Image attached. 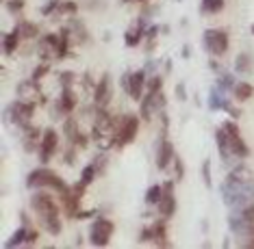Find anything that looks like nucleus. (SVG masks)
Here are the masks:
<instances>
[{
	"instance_id": "f257e3e1",
	"label": "nucleus",
	"mask_w": 254,
	"mask_h": 249,
	"mask_svg": "<svg viewBox=\"0 0 254 249\" xmlns=\"http://www.w3.org/2000/svg\"><path fill=\"white\" fill-rule=\"evenodd\" d=\"M139 119L137 115H122L115 117V148H126L128 143L135 141L137 132H139Z\"/></svg>"
},
{
	"instance_id": "f03ea898",
	"label": "nucleus",
	"mask_w": 254,
	"mask_h": 249,
	"mask_svg": "<svg viewBox=\"0 0 254 249\" xmlns=\"http://www.w3.org/2000/svg\"><path fill=\"white\" fill-rule=\"evenodd\" d=\"M26 187L28 189H55L57 193L65 191V182L63 178H59L55 171L50 169H33L26 178Z\"/></svg>"
},
{
	"instance_id": "7ed1b4c3",
	"label": "nucleus",
	"mask_w": 254,
	"mask_h": 249,
	"mask_svg": "<svg viewBox=\"0 0 254 249\" xmlns=\"http://www.w3.org/2000/svg\"><path fill=\"white\" fill-rule=\"evenodd\" d=\"M228 46H230V37L224 28H206L204 31V48L211 56H224L228 52Z\"/></svg>"
},
{
	"instance_id": "20e7f679",
	"label": "nucleus",
	"mask_w": 254,
	"mask_h": 249,
	"mask_svg": "<svg viewBox=\"0 0 254 249\" xmlns=\"http://www.w3.org/2000/svg\"><path fill=\"white\" fill-rule=\"evenodd\" d=\"M115 232V225L113 221H109V219H96L94 223H91V230H89V243L94 247H107L109 243H111V236Z\"/></svg>"
},
{
	"instance_id": "39448f33",
	"label": "nucleus",
	"mask_w": 254,
	"mask_h": 249,
	"mask_svg": "<svg viewBox=\"0 0 254 249\" xmlns=\"http://www.w3.org/2000/svg\"><path fill=\"white\" fill-rule=\"evenodd\" d=\"M31 206H33V212L39 217V221L42 219H48V217H57L61 212V208H59V204L50 198L48 193H35L33 195V199H31Z\"/></svg>"
},
{
	"instance_id": "423d86ee",
	"label": "nucleus",
	"mask_w": 254,
	"mask_h": 249,
	"mask_svg": "<svg viewBox=\"0 0 254 249\" xmlns=\"http://www.w3.org/2000/svg\"><path fill=\"white\" fill-rule=\"evenodd\" d=\"M165 108V94L159 91V94H150L146 98H141V106H139V117L143 121H152L157 111H163Z\"/></svg>"
},
{
	"instance_id": "0eeeda50",
	"label": "nucleus",
	"mask_w": 254,
	"mask_h": 249,
	"mask_svg": "<svg viewBox=\"0 0 254 249\" xmlns=\"http://www.w3.org/2000/svg\"><path fill=\"white\" fill-rule=\"evenodd\" d=\"M228 135V141H230V149H233L235 158H248L250 156V148L246 146V141L241 139V132H239V126L235 121H224L222 126Z\"/></svg>"
},
{
	"instance_id": "6e6552de",
	"label": "nucleus",
	"mask_w": 254,
	"mask_h": 249,
	"mask_svg": "<svg viewBox=\"0 0 254 249\" xmlns=\"http://www.w3.org/2000/svg\"><path fill=\"white\" fill-rule=\"evenodd\" d=\"M33 111H35V104H31V102H26V100H20V98L9 106L11 121H13V124H18V126H22V128L31 124Z\"/></svg>"
},
{
	"instance_id": "1a4fd4ad",
	"label": "nucleus",
	"mask_w": 254,
	"mask_h": 249,
	"mask_svg": "<svg viewBox=\"0 0 254 249\" xmlns=\"http://www.w3.org/2000/svg\"><path fill=\"white\" fill-rule=\"evenodd\" d=\"M111 94H113V85H111V76L102 74V78L96 83V91H94V106L105 108L111 102Z\"/></svg>"
},
{
	"instance_id": "9d476101",
	"label": "nucleus",
	"mask_w": 254,
	"mask_h": 249,
	"mask_svg": "<svg viewBox=\"0 0 254 249\" xmlns=\"http://www.w3.org/2000/svg\"><path fill=\"white\" fill-rule=\"evenodd\" d=\"M161 217L170 219L172 215L176 212V198H174V180H167L163 184V198H161V201L157 204Z\"/></svg>"
},
{
	"instance_id": "9b49d317",
	"label": "nucleus",
	"mask_w": 254,
	"mask_h": 249,
	"mask_svg": "<svg viewBox=\"0 0 254 249\" xmlns=\"http://www.w3.org/2000/svg\"><path fill=\"white\" fill-rule=\"evenodd\" d=\"M18 98H20V100L31 102V104L46 102L44 91L39 89L37 80H33V78H31V80H24V83H20V87H18Z\"/></svg>"
},
{
	"instance_id": "f8f14e48",
	"label": "nucleus",
	"mask_w": 254,
	"mask_h": 249,
	"mask_svg": "<svg viewBox=\"0 0 254 249\" xmlns=\"http://www.w3.org/2000/svg\"><path fill=\"white\" fill-rule=\"evenodd\" d=\"M174 146L167 137H161L159 146H157V169L159 171H165L167 167L174 163Z\"/></svg>"
},
{
	"instance_id": "ddd939ff",
	"label": "nucleus",
	"mask_w": 254,
	"mask_h": 249,
	"mask_svg": "<svg viewBox=\"0 0 254 249\" xmlns=\"http://www.w3.org/2000/svg\"><path fill=\"white\" fill-rule=\"evenodd\" d=\"M59 146V135H57V130L48 128L44 130V137H42V146H39V160L46 165L50 158H53L55 149Z\"/></svg>"
},
{
	"instance_id": "4468645a",
	"label": "nucleus",
	"mask_w": 254,
	"mask_h": 249,
	"mask_svg": "<svg viewBox=\"0 0 254 249\" xmlns=\"http://www.w3.org/2000/svg\"><path fill=\"white\" fill-rule=\"evenodd\" d=\"M143 89H146V72H143V69H139V72H130L128 89H126L128 98L130 100H135V102H141Z\"/></svg>"
},
{
	"instance_id": "2eb2a0df",
	"label": "nucleus",
	"mask_w": 254,
	"mask_h": 249,
	"mask_svg": "<svg viewBox=\"0 0 254 249\" xmlns=\"http://www.w3.org/2000/svg\"><path fill=\"white\" fill-rule=\"evenodd\" d=\"M215 143H217V149H219V156H222V160H228L233 158V149H230V141H228V135H226V130L224 128H217L215 132Z\"/></svg>"
},
{
	"instance_id": "dca6fc26",
	"label": "nucleus",
	"mask_w": 254,
	"mask_h": 249,
	"mask_svg": "<svg viewBox=\"0 0 254 249\" xmlns=\"http://www.w3.org/2000/svg\"><path fill=\"white\" fill-rule=\"evenodd\" d=\"M61 106V111L63 113H72L74 108H76V104H78V98H76V94H74L72 89H63V94H61V98H59V102H57Z\"/></svg>"
},
{
	"instance_id": "f3484780",
	"label": "nucleus",
	"mask_w": 254,
	"mask_h": 249,
	"mask_svg": "<svg viewBox=\"0 0 254 249\" xmlns=\"http://www.w3.org/2000/svg\"><path fill=\"white\" fill-rule=\"evenodd\" d=\"M20 39H22V35L18 28H13L11 33H7L2 37V50H4V54H13L15 50H18V46H20Z\"/></svg>"
},
{
	"instance_id": "a211bd4d",
	"label": "nucleus",
	"mask_w": 254,
	"mask_h": 249,
	"mask_svg": "<svg viewBox=\"0 0 254 249\" xmlns=\"http://www.w3.org/2000/svg\"><path fill=\"white\" fill-rule=\"evenodd\" d=\"M63 135H65V139H67V146H74V143H76V137L80 135V130H78V119L67 117L65 124H63Z\"/></svg>"
},
{
	"instance_id": "6ab92c4d",
	"label": "nucleus",
	"mask_w": 254,
	"mask_h": 249,
	"mask_svg": "<svg viewBox=\"0 0 254 249\" xmlns=\"http://www.w3.org/2000/svg\"><path fill=\"white\" fill-rule=\"evenodd\" d=\"M233 94H235L237 102H248L254 96V87L250 83H237L235 89H233Z\"/></svg>"
},
{
	"instance_id": "aec40b11",
	"label": "nucleus",
	"mask_w": 254,
	"mask_h": 249,
	"mask_svg": "<svg viewBox=\"0 0 254 249\" xmlns=\"http://www.w3.org/2000/svg\"><path fill=\"white\" fill-rule=\"evenodd\" d=\"M146 37V33L141 31V26H132V28H128V31L124 33V44L128 46V48H135V46H139L141 44V39Z\"/></svg>"
},
{
	"instance_id": "412c9836",
	"label": "nucleus",
	"mask_w": 254,
	"mask_h": 249,
	"mask_svg": "<svg viewBox=\"0 0 254 249\" xmlns=\"http://www.w3.org/2000/svg\"><path fill=\"white\" fill-rule=\"evenodd\" d=\"M22 35V39H35L39 35V26L35 24V22H28V20H22L18 26H15Z\"/></svg>"
},
{
	"instance_id": "4be33fe9",
	"label": "nucleus",
	"mask_w": 254,
	"mask_h": 249,
	"mask_svg": "<svg viewBox=\"0 0 254 249\" xmlns=\"http://www.w3.org/2000/svg\"><path fill=\"white\" fill-rule=\"evenodd\" d=\"M42 225H44V230H46V232H48L50 236H59L61 230H63L59 215H57V217H48V219H42Z\"/></svg>"
},
{
	"instance_id": "5701e85b",
	"label": "nucleus",
	"mask_w": 254,
	"mask_h": 249,
	"mask_svg": "<svg viewBox=\"0 0 254 249\" xmlns=\"http://www.w3.org/2000/svg\"><path fill=\"white\" fill-rule=\"evenodd\" d=\"M26 232H28V225H24L22 223L20 228H18V232H15L13 236H11V239L4 243V247L7 249H11V247H18V245H24L26 243Z\"/></svg>"
},
{
	"instance_id": "b1692460",
	"label": "nucleus",
	"mask_w": 254,
	"mask_h": 249,
	"mask_svg": "<svg viewBox=\"0 0 254 249\" xmlns=\"http://www.w3.org/2000/svg\"><path fill=\"white\" fill-rule=\"evenodd\" d=\"M76 13H78V4L74 0H61L53 15L59 17V15H76Z\"/></svg>"
},
{
	"instance_id": "393cba45",
	"label": "nucleus",
	"mask_w": 254,
	"mask_h": 249,
	"mask_svg": "<svg viewBox=\"0 0 254 249\" xmlns=\"http://www.w3.org/2000/svg\"><path fill=\"white\" fill-rule=\"evenodd\" d=\"M161 198H163V187H159V184H152L148 191H146V204L148 206H157Z\"/></svg>"
},
{
	"instance_id": "a878e982",
	"label": "nucleus",
	"mask_w": 254,
	"mask_h": 249,
	"mask_svg": "<svg viewBox=\"0 0 254 249\" xmlns=\"http://www.w3.org/2000/svg\"><path fill=\"white\" fill-rule=\"evenodd\" d=\"M235 67H237V72H250V69H252V56L248 54V52H241V54H237Z\"/></svg>"
},
{
	"instance_id": "bb28decb",
	"label": "nucleus",
	"mask_w": 254,
	"mask_h": 249,
	"mask_svg": "<svg viewBox=\"0 0 254 249\" xmlns=\"http://www.w3.org/2000/svg\"><path fill=\"white\" fill-rule=\"evenodd\" d=\"M224 9V0H202V13H219Z\"/></svg>"
},
{
	"instance_id": "cd10ccee",
	"label": "nucleus",
	"mask_w": 254,
	"mask_h": 249,
	"mask_svg": "<svg viewBox=\"0 0 254 249\" xmlns=\"http://www.w3.org/2000/svg\"><path fill=\"white\" fill-rule=\"evenodd\" d=\"M96 176H98V169L94 167V163H91V165L85 167L83 173H80V182H85V184H87V187H89V184L96 180Z\"/></svg>"
},
{
	"instance_id": "c85d7f7f",
	"label": "nucleus",
	"mask_w": 254,
	"mask_h": 249,
	"mask_svg": "<svg viewBox=\"0 0 254 249\" xmlns=\"http://www.w3.org/2000/svg\"><path fill=\"white\" fill-rule=\"evenodd\" d=\"M237 217H241V219H244V221H248V223H254V204H252V201H250V204H246L244 208H239Z\"/></svg>"
},
{
	"instance_id": "c756f323",
	"label": "nucleus",
	"mask_w": 254,
	"mask_h": 249,
	"mask_svg": "<svg viewBox=\"0 0 254 249\" xmlns=\"http://www.w3.org/2000/svg\"><path fill=\"white\" fill-rule=\"evenodd\" d=\"M74 80H76V74H74V72H63L59 76V83H61L63 89H72Z\"/></svg>"
},
{
	"instance_id": "7c9ffc66",
	"label": "nucleus",
	"mask_w": 254,
	"mask_h": 249,
	"mask_svg": "<svg viewBox=\"0 0 254 249\" xmlns=\"http://www.w3.org/2000/svg\"><path fill=\"white\" fill-rule=\"evenodd\" d=\"M174 182H181L183 178H185V165H183V160L178 158V156H174Z\"/></svg>"
},
{
	"instance_id": "2f4dec72",
	"label": "nucleus",
	"mask_w": 254,
	"mask_h": 249,
	"mask_svg": "<svg viewBox=\"0 0 254 249\" xmlns=\"http://www.w3.org/2000/svg\"><path fill=\"white\" fill-rule=\"evenodd\" d=\"M161 85H163V78H161V76H152V78H150L148 83H146V89L150 91V94H159V91H161Z\"/></svg>"
},
{
	"instance_id": "473e14b6",
	"label": "nucleus",
	"mask_w": 254,
	"mask_h": 249,
	"mask_svg": "<svg viewBox=\"0 0 254 249\" xmlns=\"http://www.w3.org/2000/svg\"><path fill=\"white\" fill-rule=\"evenodd\" d=\"M202 178H204V184H206V189H211V160L206 158L204 160V165H202Z\"/></svg>"
},
{
	"instance_id": "72a5a7b5",
	"label": "nucleus",
	"mask_w": 254,
	"mask_h": 249,
	"mask_svg": "<svg viewBox=\"0 0 254 249\" xmlns=\"http://www.w3.org/2000/svg\"><path fill=\"white\" fill-rule=\"evenodd\" d=\"M7 9L11 11V13H20L22 9H24V0H7Z\"/></svg>"
},
{
	"instance_id": "f704fd0d",
	"label": "nucleus",
	"mask_w": 254,
	"mask_h": 249,
	"mask_svg": "<svg viewBox=\"0 0 254 249\" xmlns=\"http://www.w3.org/2000/svg\"><path fill=\"white\" fill-rule=\"evenodd\" d=\"M50 72V65H48V63H42V65H39L37 69H35V72H33V80H37V83H39V78H44L46 76V74H48Z\"/></svg>"
},
{
	"instance_id": "c9c22d12",
	"label": "nucleus",
	"mask_w": 254,
	"mask_h": 249,
	"mask_svg": "<svg viewBox=\"0 0 254 249\" xmlns=\"http://www.w3.org/2000/svg\"><path fill=\"white\" fill-rule=\"evenodd\" d=\"M235 85L237 83H233V76L230 74H224V78H219V89H235Z\"/></svg>"
},
{
	"instance_id": "e433bc0d",
	"label": "nucleus",
	"mask_w": 254,
	"mask_h": 249,
	"mask_svg": "<svg viewBox=\"0 0 254 249\" xmlns=\"http://www.w3.org/2000/svg\"><path fill=\"white\" fill-rule=\"evenodd\" d=\"M74 152H76V146H70V148L65 149V156H63V160H65L67 165H74V163H76V154H74Z\"/></svg>"
},
{
	"instance_id": "4c0bfd02",
	"label": "nucleus",
	"mask_w": 254,
	"mask_h": 249,
	"mask_svg": "<svg viewBox=\"0 0 254 249\" xmlns=\"http://www.w3.org/2000/svg\"><path fill=\"white\" fill-rule=\"evenodd\" d=\"M107 154L105 156H98V158L94 160V167H96V169H98V173H102V171H105V167H107Z\"/></svg>"
},
{
	"instance_id": "58836bf2",
	"label": "nucleus",
	"mask_w": 254,
	"mask_h": 249,
	"mask_svg": "<svg viewBox=\"0 0 254 249\" xmlns=\"http://www.w3.org/2000/svg\"><path fill=\"white\" fill-rule=\"evenodd\" d=\"M37 239H39V232H37V230H28V232H26V243H24V245H35Z\"/></svg>"
},
{
	"instance_id": "ea45409f",
	"label": "nucleus",
	"mask_w": 254,
	"mask_h": 249,
	"mask_svg": "<svg viewBox=\"0 0 254 249\" xmlns=\"http://www.w3.org/2000/svg\"><path fill=\"white\" fill-rule=\"evenodd\" d=\"M176 96H178V100H181V102L187 100V91H185V85L183 83L176 85Z\"/></svg>"
},
{
	"instance_id": "a19ab883",
	"label": "nucleus",
	"mask_w": 254,
	"mask_h": 249,
	"mask_svg": "<svg viewBox=\"0 0 254 249\" xmlns=\"http://www.w3.org/2000/svg\"><path fill=\"white\" fill-rule=\"evenodd\" d=\"M239 245L244 249H254V236H248V239H241Z\"/></svg>"
},
{
	"instance_id": "79ce46f5",
	"label": "nucleus",
	"mask_w": 254,
	"mask_h": 249,
	"mask_svg": "<svg viewBox=\"0 0 254 249\" xmlns=\"http://www.w3.org/2000/svg\"><path fill=\"white\" fill-rule=\"evenodd\" d=\"M157 33H159V26H150L146 31V37L148 39H157Z\"/></svg>"
},
{
	"instance_id": "37998d69",
	"label": "nucleus",
	"mask_w": 254,
	"mask_h": 249,
	"mask_svg": "<svg viewBox=\"0 0 254 249\" xmlns=\"http://www.w3.org/2000/svg\"><path fill=\"white\" fill-rule=\"evenodd\" d=\"M128 78H130V72H126L124 74V76H122V85H120V87H122V89L126 91V89H128Z\"/></svg>"
},
{
	"instance_id": "c03bdc74",
	"label": "nucleus",
	"mask_w": 254,
	"mask_h": 249,
	"mask_svg": "<svg viewBox=\"0 0 254 249\" xmlns=\"http://www.w3.org/2000/svg\"><path fill=\"white\" fill-rule=\"evenodd\" d=\"M122 2H146V0H122Z\"/></svg>"
},
{
	"instance_id": "a18cd8bd",
	"label": "nucleus",
	"mask_w": 254,
	"mask_h": 249,
	"mask_svg": "<svg viewBox=\"0 0 254 249\" xmlns=\"http://www.w3.org/2000/svg\"><path fill=\"white\" fill-rule=\"evenodd\" d=\"M252 35H254V24H252Z\"/></svg>"
}]
</instances>
